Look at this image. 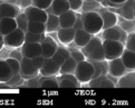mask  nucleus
Masks as SVG:
<instances>
[{
	"label": "nucleus",
	"instance_id": "nucleus-1",
	"mask_svg": "<svg viewBox=\"0 0 135 108\" xmlns=\"http://www.w3.org/2000/svg\"><path fill=\"white\" fill-rule=\"evenodd\" d=\"M83 29L90 35H97L103 30V20L98 11H86L81 13Z\"/></svg>",
	"mask_w": 135,
	"mask_h": 108
},
{
	"label": "nucleus",
	"instance_id": "nucleus-2",
	"mask_svg": "<svg viewBox=\"0 0 135 108\" xmlns=\"http://www.w3.org/2000/svg\"><path fill=\"white\" fill-rule=\"evenodd\" d=\"M102 46L104 49L105 60H112L115 58H119L124 50V43L119 40H108V39H103Z\"/></svg>",
	"mask_w": 135,
	"mask_h": 108
},
{
	"label": "nucleus",
	"instance_id": "nucleus-3",
	"mask_svg": "<svg viewBox=\"0 0 135 108\" xmlns=\"http://www.w3.org/2000/svg\"><path fill=\"white\" fill-rule=\"evenodd\" d=\"M94 71H95V69H94V66L91 65V62L88 61L87 59H85L83 61L77 62L74 75L80 84H87L91 78H93Z\"/></svg>",
	"mask_w": 135,
	"mask_h": 108
},
{
	"label": "nucleus",
	"instance_id": "nucleus-4",
	"mask_svg": "<svg viewBox=\"0 0 135 108\" xmlns=\"http://www.w3.org/2000/svg\"><path fill=\"white\" fill-rule=\"evenodd\" d=\"M25 42V32L21 29H15L12 32L3 36V43L4 46L9 48H19Z\"/></svg>",
	"mask_w": 135,
	"mask_h": 108
},
{
	"label": "nucleus",
	"instance_id": "nucleus-5",
	"mask_svg": "<svg viewBox=\"0 0 135 108\" xmlns=\"http://www.w3.org/2000/svg\"><path fill=\"white\" fill-rule=\"evenodd\" d=\"M19 73H20V76L23 80H28L30 78L37 76L39 73V70L35 67L30 58L22 56V59L20 60V70H19Z\"/></svg>",
	"mask_w": 135,
	"mask_h": 108
},
{
	"label": "nucleus",
	"instance_id": "nucleus-6",
	"mask_svg": "<svg viewBox=\"0 0 135 108\" xmlns=\"http://www.w3.org/2000/svg\"><path fill=\"white\" fill-rule=\"evenodd\" d=\"M126 31H124L122 28L117 24L114 27H109L103 29V39H108V40H119L120 42H125L126 39Z\"/></svg>",
	"mask_w": 135,
	"mask_h": 108
},
{
	"label": "nucleus",
	"instance_id": "nucleus-7",
	"mask_svg": "<svg viewBox=\"0 0 135 108\" xmlns=\"http://www.w3.org/2000/svg\"><path fill=\"white\" fill-rule=\"evenodd\" d=\"M25 14L27 16L29 21H39V22H46L48 13L44 9H39L35 7L33 4L25 8Z\"/></svg>",
	"mask_w": 135,
	"mask_h": 108
},
{
	"label": "nucleus",
	"instance_id": "nucleus-8",
	"mask_svg": "<svg viewBox=\"0 0 135 108\" xmlns=\"http://www.w3.org/2000/svg\"><path fill=\"white\" fill-rule=\"evenodd\" d=\"M40 46H41V56L44 58H51L52 55L56 52L57 48H58L57 41L54 40V38L50 36H45V38L40 42Z\"/></svg>",
	"mask_w": 135,
	"mask_h": 108
},
{
	"label": "nucleus",
	"instance_id": "nucleus-9",
	"mask_svg": "<svg viewBox=\"0 0 135 108\" xmlns=\"http://www.w3.org/2000/svg\"><path fill=\"white\" fill-rule=\"evenodd\" d=\"M21 53L23 57L35 58L41 56V46L39 42H23L21 46Z\"/></svg>",
	"mask_w": 135,
	"mask_h": 108
},
{
	"label": "nucleus",
	"instance_id": "nucleus-10",
	"mask_svg": "<svg viewBox=\"0 0 135 108\" xmlns=\"http://www.w3.org/2000/svg\"><path fill=\"white\" fill-rule=\"evenodd\" d=\"M126 72H127V69L123 65L120 58H115V59L108 61V75L113 76L115 78H119Z\"/></svg>",
	"mask_w": 135,
	"mask_h": 108
},
{
	"label": "nucleus",
	"instance_id": "nucleus-11",
	"mask_svg": "<svg viewBox=\"0 0 135 108\" xmlns=\"http://www.w3.org/2000/svg\"><path fill=\"white\" fill-rule=\"evenodd\" d=\"M20 13L19 7L9 1H3L0 4V18H16Z\"/></svg>",
	"mask_w": 135,
	"mask_h": 108
},
{
	"label": "nucleus",
	"instance_id": "nucleus-12",
	"mask_svg": "<svg viewBox=\"0 0 135 108\" xmlns=\"http://www.w3.org/2000/svg\"><path fill=\"white\" fill-rule=\"evenodd\" d=\"M39 73L41 76H57L59 75V66L51 58H45L44 65L39 69Z\"/></svg>",
	"mask_w": 135,
	"mask_h": 108
},
{
	"label": "nucleus",
	"instance_id": "nucleus-13",
	"mask_svg": "<svg viewBox=\"0 0 135 108\" xmlns=\"http://www.w3.org/2000/svg\"><path fill=\"white\" fill-rule=\"evenodd\" d=\"M59 88H79L80 82L77 80L74 73H64L58 78Z\"/></svg>",
	"mask_w": 135,
	"mask_h": 108
},
{
	"label": "nucleus",
	"instance_id": "nucleus-14",
	"mask_svg": "<svg viewBox=\"0 0 135 108\" xmlns=\"http://www.w3.org/2000/svg\"><path fill=\"white\" fill-rule=\"evenodd\" d=\"M90 88H114L115 84L110 80L108 75H100L96 78H93L88 81Z\"/></svg>",
	"mask_w": 135,
	"mask_h": 108
},
{
	"label": "nucleus",
	"instance_id": "nucleus-15",
	"mask_svg": "<svg viewBox=\"0 0 135 108\" xmlns=\"http://www.w3.org/2000/svg\"><path fill=\"white\" fill-rule=\"evenodd\" d=\"M119 58L122 60L123 65L125 66V68L127 69V71L135 70V51L124 48V50Z\"/></svg>",
	"mask_w": 135,
	"mask_h": 108
},
{
	"label": "nucleus",
	"instance_id": "nucleus-16",
	"mask_svg": "<svg viewBox=\"0 0 135 108\" xmlns=\"http://www.w3.org/2000/svg\"><path fill=\"white\" fill-rule=\"evenodd\" d=\"M59 19V27L60 28H73L76 21V12L74 10H67L64 13L58 16Z\"/></svg>",
	"mask_w": 135,
	"mask_h": 108
},
{
	"label": "nucleus",
	"instance_id": "nucleus-17",
	"mask_svg": "<svg viewBox=\"0 0 135 108\" xmlns=\"http://www.w3.org/2000/svg\"><path fill=\"white\" fill-rule=\"evenodd\" d=\"M102 17L103 20V29L109 28V27H114L116 26L118 22V17L117 14L113 12V11H108V10H100V12H98Z\"/></svg>",
	"mask_w": 135,
	"mask_h": 108
},
{
	"label": "nucleus",
	"instance_id": "nucleus-18",
	"mask_svg": "<svg viewBox=\"0 0 135 108\" xmlns=\"http://www.w3.org/2000/svg\"><path fill=\"white\" fill-rule=\"evenodd\" d=\"M56 32L59 42L62 45H69L73 42L75 36V30L73 28H59Z\"/></svg>",
	"mask_w": 135,
	"mask_h": 108
},
{
	"label": "nucleus",
	"instance_id": "nucleus-19",
	"mask_svg": "<svg viewBox=\"0 0 135 108\" xmlns=\"http://www.w3.org/2000/svg\"><path fill=\"white\" fill-rule=\"evenodd\" d=\"M93 35H90L89 32H87L85 29H78V30L75 31V36H74V43L76 47L78 48H83L84 46H86L90 38Z\"/></svg>",
	"mask_w": 135,
	"mask_h": 108
},
{
	"label": "nucleus",
	"instance_id": "nucleus-20",
	"mask_svg": "<svg viewBox=\"0 0 135 108\" xmlns=\"http://www.w3.org/2000/svg\"><path fill=\"white\" fill-rule=\"evenodd\" d=\"M135 86V72L134 70L131 72H126L123 76H120L117 79V84L115 87H120V88H134Z\"/></svg>",
	"mask_w": 135,
	"mask_h": 108
},
{
	"label": "nucleus",
	"instance_id": "nucleus-21",
	"mask_svg": "<svg viewBox=\"0 0 135 108\" xmlns=\"http://www.w3.org/2000/svg\"><path fill=\"white\" fill-rule=\"evenodd\" d=\"M17 29V22L15 18H1L0 21V33L6 36Z\"/></svg>",
	"mask_w": 135,
	"mask_h": 108
},
{
	"label": "nucleus",
	"instance_id": "nucleus-22",
	"mask_svg": "<svg viewBox=\"0 0 135 108\" xmlns=\"http://www.w3.org/2000/svg\"><path fill=\"white\" fill-rule=\"evenodd\" d=\"M50 9H51V12L54 14L60 16L61 13L69 10V3L67 0H52Z\"/></svg>",
	"mask_w": 135,
	"mask_h": 108
},
{
	"label": "nucleus",
	"instance_id": "nucleus-23",
	"mask_svg": "<svg viewBox=\"0 0 135 108\" xmlns=\"http://www.w3.org/2000/svg\"><path fill=\"white\" fill-rule=\"evenodd\" d=\"M91 62L94 66V76L93 78H96L100 75H107L108 73V61L107 60H102V61H96V60H88ZM91 78V79H93Z\"/></svg>",
	"mask_w": 135,
	"mask_h": 108
},
{
	"label": "nucleus",
	"instance_id": "nucleus-24",
	"mask_svg": "<svg viewBox=\"0 0 135 108\" xmlns=\"http://www.w3.org/2000/svg\"><path fill=\"white\" fill-rule=\"evenodd\" d=\"M39 88H42V89H45V88H49V89L59 88L58 78L56 76H41Z\"/></svg>",
	"mask_w": 135,
	"mask_h": 108
},
{
	"label": "nucleus",
	"instance_id": "nucleus-25",
	"mask_svg": "<svg viewBox=\"0 0 135 108\" xmlns=\"http://www.w3.org/2000/svg\"><path fill=\"white\" fill-rule=\"evenodd\" d=\"M45 24H46V32H56L60 28L58 16H56L54 13H48Z\"/></svg>",
	"mask_w": 135,
	"mask_h": 108
},
{
	"label": "nucleus",
	"instance_id": "nucleus-26",
	"mask_svg": "<svg viewBox=\"0 0 135 108\" xmlns=\"http://www.w3.org/2000/svg\"><path fill=\"white\" fill-rule=\"evenodd\" d=\"M70 57V53H69V49H67L65 47H58L57 48L56 52L52 55L51 59L54 60L57 65H58L60 67V65L62 62H64L67 58Z\"/></svg>",
	"mask_w": 135,
	"mask_h": 108
},
{
	"label": "nucleus",
	"instance_id": "nucleus-27",
	"mask_svg": "<svg viewBox=\"0 0 135 108\" xmlns=\"http://www.w3.org/2000/svg\"><path fill=\"white\" fill-rule=\"evenodd\" d=\"M12 70L6 60H0V82H7L12 77Z\"/></svg>",
	"mask_w": 135,
	"mask_h": 108
},
{
	"label": "nucleus",
	"instance_id": "nucleus-28",
	"mask_svg": "<svg viewBox=\"0 0 135 108\" xmlns=\"http://www.w3.org/2000/svg\"><path fill=\"white\" fill-rule=\"evenodd\" d=\"M77 62L71 57H68L67 59L60 65L59 67V75H64V73H74L76 69Z\"/></svg>",
	"mask_w": 135,
	"mask_h": 108
},
{
	"label": "nucleus",
	"instance_id": "nucleus-29",
	"mask_svg": "<svg viewBox=\"0 0 135 108\" xmlns=\"http://www.w3.org/2000/svg\"><path fill=\"white\" fill-rule=\"evenodd\" d=\"M87 60H96V61H102L105 60V55H104V49L103 46L99 45L96 48H94L90 52L87 53V56L85 57Z\"/></svg>",
	"mask_w": 135,
	"mask_h": 108
},
{
	"label": "nucleus",
	"instance_id": "nucleus-30",
	"mask_svg": "<svg viewBox=\"0 0 135 108\" xmlns=\"http://www.w3.org/2000/svg\"><path fill=\"white\" fill-rule=\"evenodd\" d=\"M122 13L126 20H134V0H127L123 4Z\"/></svg>",
	"mask_w": 135,
	"mask_h": 108
},
{
	"label": "nucleus",
	"instance_id": "nucleus-31",
	"mask_svg": "<svg viewBox=\"0 0 135 108\" xmlns=\"http://www.w3.org/2000/svg\"><path fill=\"white\" fill-rule=\"evenodd\" d=\"M102 41H103V39H100L99 37H96L95 35L94 36H91V38H90V40L86 43V46H84L83 48H81V52L84 53V56L86 57L87 56V53L88 52H90L91 50H93L94 48H96L97 46H99V45H102Z\"/></svg>",
	"mask_w": 135,
	"mask_h": 108
},
{
	"label": "nucleus",
	"instance_id": "nucleus-32",
	"mask_svg": "<svg viewBox=\"0 0 135 108\" xmlns=\"http://www.w3.org/2000/svg\"><path fill=\"white\" fill-rule=\"evenodd\" d=\"M27 31L31 33H45L46 32V24L45 22L39 21H29L27 26Z\"/></svg>",
	"mask_w": 135,
	"mask_h": 108
},
{
	"label": "nucleus",
	"instance_id": "nucleus-33",
	"mask_svg": "<svg viewBox=\"0 0 135 108\" xmlns=\"http://www.w3.org/2000/svg\"><path fill=\"white\" fill-rule=\"evenodd\" d=\"M15 19H16V22H17V28L21 29L23 32H26L27 31V26H28V22H29V20H28V18H27V16L25 14V12L19 13Z\"/></svg>",
	"mask_w": 135,
	"mask_h": 108
},
{
	"label": "nucleus",
	"instance_id": "nucleus-34",
	"mask_svg": "<svg viewBox=\"0 0 135 108\" xmlns=\"http://www.w3.org/2000/svg\"><path fill=\"white\" fill-rule=\"evenodd\" d=\"M45 38V33H31V32H25V42H41L42 39Z\"/></svg>",
	"mask_w": 135,
	"mask_h": 108
},
{
	"label": "nucleus",
	"instance_id": "nucleus-35",
	"mask_svg": "<svg viewBox=\"0 0 135 108\" xmlns=\"http://www.w3.org/2000/svg\"><path fill=\"white\" fill-rule=\"evenodd\" d=\"M124 47L126 49H129V50L135 51V33H134V31L127 32L126 39H125V42H124Z\"/></svg>",
	"mask_w": 135,
	"mask_h": 108
},
{
	"label": "nucleus",
	"instance_id": "nucleus-36",
	"mask_svg": "<svg viewBox=\"0 0 135 108\" xmlns=\"http://www.w3.org/2000/svg\"><path fill=\"white\" fill-rule=\"evenodd\" d=\"M69 53H70V57L76 61V62H79V61H83L85 60L86 58L84 56V53L81 52L79 49H76V48H70L69 49Z\"/></svg>",
	"mask_w": 135,
	"mask_h": 108
},
{
	"label": "nucleus",
	"instance_id": "nucleus-37",
	"mask_svg": "<svg viewBox=\"0 0 135 108\" xmlns=\"http://www.w3.org/2000/svg\"><path fill=\"white\" fill-rule=\"evenodd\" d=\"M6 61L8 62V65L10 66L13 75L19 73V70H20V61L15 59V58H11V57H9L8 59H6Z\"/></svg>",
	"mask_w": 135,
	"mask_h": 108
},
{
	"label": "nucleus",
	"instance_id": "nucleus-38",
	"mask_svg": "<svg viewBox=\"0 0 135 108\" xmlns=\"http://www.w3.org/2000/svg\"><path fill=\"white\" fill-rule=\"evenodd\" d=\"M52 0H32V4L39 9H48L51 6Z\"/></svg>",
	"mask_w": 135,
	"mask_h": 108
},
{
	"label": "nucleus",
	"instance_id": "nucleus-39",
	"mask_svg": "<svg viewBox=\"0 0 135 108\" xmlns=\"http://www.w3.org/2000/svg\"><path fill=\"white\" fill-rule=\"evenodd\" d=\"M69 3V9L70 10H74L75 12L79 11L81 7H83V2L84 0H67Z\"/></svg>",
	"mask_w": 135,
	"mask_h": 108
},
{
	"label": "nucleus",
	"instance_id": "nucleus-40",
	"mask_svg": "<svg viewBox=\"0 0 135 108\" xmlns=\"http://www.w3.org/2000/svg\"><path fill=\"white\" fill-rule=\"evenodd\" d=\"M39 85H40V76L38 73L37 76L30 78V79L27 80V85L26 87L28 88H39Z\"/></svg>",
	"mask_w": 135,
	"mask_h": 108
},
{
	"label": "nucleus",
	"instance_id": "nucleus-41",
	"mask_svg": "<svg viewBox=\"0 0 135 108\" xmlns=\"http://www.w3.org/2000/svg\"><path fill=\"white\" fill-rule=\"evenodd\" d=\"M23 81V79L21 78L20 73H16V75H12V77L7 81L8 85H10L11 87H15V86H18L19 84H21Z\"/></svg>",
	"mask_w": 135,
	"mask_h": 108
},
{
	"label": "nucleus",
	"instance_id": "nucleus-42",
	"mask_svg": "<svg viewBox=\"0 0 135 108\" xmlns=\"http://www.w3.org/2000/svg\"><path fill=\"white\" fill-rule=\"evenodd\" d=\"M31 60H32V63L35 65V67L37 68L38 70H39L40 68L42 67V65H44L45 58L42 57V56H37V57H35V58H31Z\"/></svg>",
	"mask_w": 135,
	"mask_h": 108
},
{
	"label": "nucleus",
	"instance_id": "nucleus-43",
	"mask_svg": "<svg viewBox=\"0 0 135 108\" xmlns=\"http://www.w3.org/2000/svg\"><path fill=\"white\" fill-rule=\"evenodd\" d=\"M73 29L75 31L78 30V29H83V21H81V14L80 13L76 12V21L73 26Z\"/></svg>",
	"mask_w": 135,
	"mask_h": 108
},
{
	"label": "nucleus",
	"instance_id": "nucleus-44",
	"mask_svg": "<svg viewBox=\"0 0 135 108\" xmlns=\"http://www.w3.org/2000/svg\"><path fill=\"white\" fill-rule=\"evenodd\" d=\"M10 57H11V58H15V59H17V60L20 61V60L22 59V53H21V51L15 50V51H11V52H10Z\"/></svg>",
	"mask_w": 135,
	"mask_h": 108
},
{
	"label": "nucleus",
	"instance_id": "nucleus-45",
	"mask_svg": "<svg viewBox=\"0 0 135 108\" xmlns=\"http://www.w3.org/2000/svg\"><path fill=\"white\" fill-rule=\"evenodd\" d=\"M32 4V0H20V6L22 8H27Z\"/></svg>",
	"mask_w": 135,
	"mask_h": 108
},
{
	"label": "nucleus",
	"instance_id": "nucleus-46",
	"mask_svg": "<svg viewBox=\"0 0 135 108\" xmlns=\"http://www.w3.org/2000/svg\"><path fill=\"white\" fill-rule=\"evenodd\" d=\"M108 1L116 4V6H120V4H123L125 1H127V0H108Z\"/></svg>",
	"mask_w": 135,
	"mask_h": 108
},
{
	"label": "nucleus",
	"instance_id": "nucleus-47",
	"mask_svg": "<svg viewBox=\"0 0 135 108\" xmlns=\"http://www.w3.org/2000/svg\"><path fill=\"white\" fill-rule=\"evenodd\" d=\"M11 86L8 85L7 82H0V89H11Z\"/></svg>",
	"mask_w": 135,
	"mask_h": 108
},
{
	"label": "nucleus",
	"instance_id": "nucleus-48",
	"mask_svg": "<svg viewBox=\"0 0 135 108\" xmlns=\"http://www.w3.org/2000/svg\"><path fill=\"white\" fill-rule=\"evenodd\" d=\"M3 46H4V43H3V36L0 33V50L3 48Z\"/></svg>",
	"mask_w": 135,
	"mask_h": 108
},
{
	"label": "nucleus",
	"instance_id": "nucleus-49",
	"mask_svg": "<svg viewBox=\"0 0 135 108\" xmlns=\"http://www.w3.org/2000/svg\"><path fill=\"white\" fill-rule=\"evenodd\" d=\"M95 1H96V2H98V3H104L106 0H95Z\"/></svg>",
	"mask_w": 135,
	"mask_h": 108
},
{
	"label": "nucleus",
	"instance_id": "nucleus-50",
	"mask_svg": "<svg viewBox=\"0 0 135 108\" xmlns=\"http://www.w3.org/2000/svg\"><path fill=\"white\" fill-rule=\"evenodd\" d=\"M6 1H8V0H6Z\"/></svg>",
	"mask_w": 135,
	"mask_h": 108
},
{
	"label": "nucleus",
	"instance_id": "nucleus-51",
	"mask_svg": "<svg viewBox=\"0 0 135 108\" xmlns=\"http://www.w3.org/2000/svg\"><path fill=\"white\" fill-rule=\"evenodd\" d=\"M84 1H85V0H84Z\"/></svg>",
	"mask_w": 135,
	"mask_h": 108
}]
</instances>
